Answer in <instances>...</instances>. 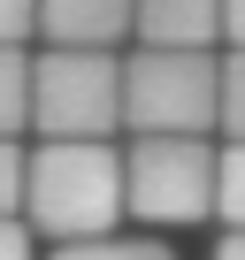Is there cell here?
<instances>
[{"instance_id":"cell-13","label":"cell","mask_w":245,"mask_h":260,"mask_svg":"<svg viewBox=\"0 0 245 260\" xmlns=\"http://www.w3.org/2000/svg\"><path fill=\"white\" fill-rule=\"evenodd\" d=\"M0 260H31V222H0Z\"/></svg>"},{"instance_id":"cell-7","label":"cell","mask_w":245,"mask_h":260,"mask_svg":"<svg viewBox=\"0 0 245 260\" xmlns=\"http://www.w3.org/2000/svg\"><path fill=\"white\" fill-rule=\"evenodd\" d=\"M31 122V61L23 46H0V138H16Z\"/></svg>"},{"instance_id":"cell-5","label":"cell","mask_w":245,"mask_h":260,"mask_svg":"<svg viewBox=\"0 0 245 260\" xmlns=\"http://www.w3.org/2000/svg\"><path fill=\"white\" fill-rule=\"evenodd\" d=\"M138 23V0H39V31L54 46H115Z\"/></svg>"},{"instance_id":"cell-15","label":"cell","mask_w":245,"mask_h":260,"mask_svg":"<svg viewBox=\"0 0 245 260\" xmlns=\"http://www.w3.org/2000/svg\"><path fill=\"white\" fill-rule=\"evenodd\" d=\"M215 260H245V230H230V237L215 245Z\"/></svg>"},{"instance_id":"cell-2","label":"cell","mask_w":245,"mask_h":260,"mask_svg":"<svg viewBox=\"0 0 245 260\" xmlns=\"http://www.w3.org/2000/svg\"><path fill=\"white\" fill-rule=\"evenodd\" d=\"M122 122L138 138H207L222 122V61L207 46H138L122 61Z\"/></svg>"},{"instance_id":"cell-8","label":"cell","mask_w":245,"mask_h":260,"mask_svg":"<svg viewBox=\"0 0 245 260\" xmlns=\"http://www.w3.org/2000/svg\"><path fill=\"white\" fill-rule=\"evenodd\" d=\"M54 260H176L161 237H84V245H54Z\"/></svg>"},{"instance_id":"cell-10","label":"cell","mask_w":245,"mask_h":260,"mask_svg":"<svg viewBox=\"0 0 245 260\" xmlns=\"http://www.w3.org/2000/svg\"><path fill=\"white\" fill-rule=\"evenodd\" d=\"M222 130H230V146H245V46L222 54Z\"/></svg>"},{"instance_id":"cell-3","label":"cell","mask_w":245,"mask_h":260,"mask_svg":"<svg viewBox=\"0 0 245 260\" xmlns=\"http://www.w3.org/2000/svg\"><path fill=\"white\" fill-rule=\"evenodd\" d=\"M31 122L46 138H107L122 122V61L107 46H46L31 61Z\"/></svg>"},{"instance_id":"cell-11","label":"cell","mask_w":245,"mask_h":260,"mask_svg":"<svg viewBox=\"0 0 245 260\" xmlns=\"http://www.w3.org/2000/svg\"><path fill=\"white\" fill-rule=\"evenodd\" d=\"M23 191H31V153H16V138H0V222H16Z\"/></svg>"},{"instance_id":"cell-12","label":"cell","mask_w":245,"mask_h":260,"mask_svg":"<svg viewBox=\"0 0 245 260\" xmlns=\"http://www.w3.org/2000/svg\"><path fill=\"white\" fill-rule=\"evenodd\" d=\"M39 31V0H0V46H23Z\"/></svg>"},{"instance_id":"cell-6","label":"cell","mask_w":245,"mask_h":260,"mask_svg":"<svg viewBox=\"0 0 245 260\" xmlns=\"http://www.w3.org/2000/svg\"><path fill=\"white\" fill-rule=\"evenodd\" d=\"M146 46H215L222 39V0H138V23Z\"/></svg>"},{"instance_id":"cell-4","label":"cell","mask_w":245,"mask_h":260,"mask_svg":"<svg viewBox=\"0 0 245 260\" xmlns=\"http://www.w3.org/2000/svg\"><path fill=\"white\" fill-rule=\"evenodd\" d=\"M215 146L207 138H138L122 153V207L146 230L207 222L215 214Z\"/></svg>"},{"instance_id":"cell-9","label":"cell","mask_w":245,"mask_h":260,"mask_svg":"<svg viewBox=\"0 0 245 260\" xmlns=\"http://www.w3.org/2000/svg\"><path fill=\"white\" fill-rule=\"evenodd\" d=\"M215 214L230 230H245V146H222V161H215Z\"/></svg>"},{"instance_id":"cell-14","label":"cell","mask_w":245,"mask_h":260,"mask_svg":"<svg viewBox=\"0 0 245 260\" xmlns=\"http://www.w3.org/2000/svg\"><path fill=\"white\" fill-rule=\"evenodd\" d=\"M222 39L245 46V0H222Z\"/></svg>"},{"instance_id":"cell-1","label":"cell","mask_w":245,"mask_h":260,"mask_svg":"<svg viewBox=\"0 0 245 260\" xmlns=\"http://www.w3.org/2000/svg\"><path fill=\"white\" fill-rule=\"evenodd\" d=\"M31 230L54 245H84V237H115L122 207V153L107 138H46L31 153Z\"/></svg>"}]
</instances>
